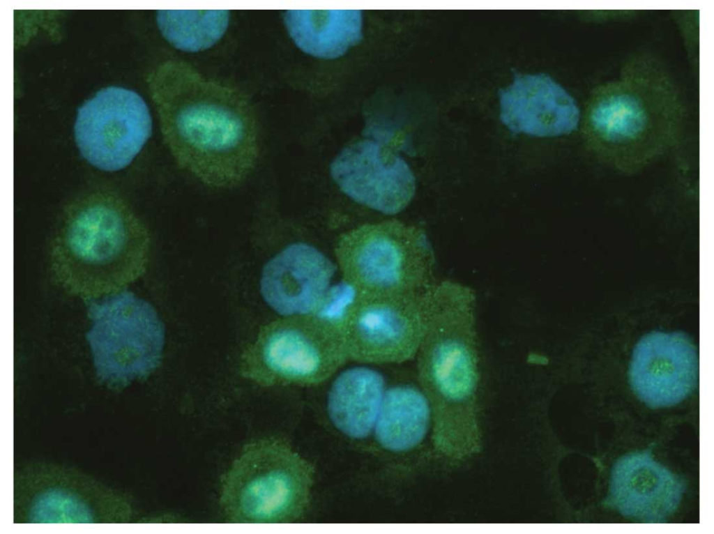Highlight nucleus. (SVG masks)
<instances>
[{"label": "nucleus", "mask_w": 714, "mask_h": 534, "mask_svg": "<svg viewBox=\"0 0 714 534\" xmlns=\"http://www.w3.org/2000/svg\"><path fill=\"white\" fill-rule=\"evenodd\" d=\"M149 86L163 139L179 167L218 189L234 188L250 175L259 137L245 93L174 59L158 67Z\"/></svg>", "instance_id": "f257e3e1"}, {"label": "nucleus", "mask_w": 714, "mask_h": 534, "mask_svg": "<svg viewBox=\"0 0 714 534\" xmlns=\"http://www.w3.org/2000/svg\"><path fill=\"white\" fill-rule=\"evenodd\" d=\"M425 330L418 378L431 409L436 450L463 457L482 446L476 294L458 282L434 284L424 295Z\"/></svg>", "instance_id": "f03ea898"}, {"label": "nucleus", "mask_w": 714, "mask_h": 534, "mask_svg": "<svg viewBox=\"0 0 714 534\" xmlns=\"http://www.w3.org/2000/svg\"><path fill=\"white\" fill-rule=\"evenodd\" d=\"M151 237L130 206L112 192L98 190L70 202L50 250L56 283L91 300L123 291L145 272Z\"/></svg>", "instance_id": "7ed1b4c3"}, {"label": "nucleus", "mask_w": 714, "mask_h": 534, "mask_svg": "<svg viewBox=\"0 0 714 534\" xmlns=\"http://www.w3.org/2000/svg\"><path fill=\"white\" fill-rule=\"evenodd\" d=\"M681 100L670 79L651 60L635 59L621 77L598 88L583 119L589 150L618 171H639L679 135Z\"/></svg>", "instance_id": "20e7f679"}, {"label": "nucleus", "mask_w": 714, "mask_h": 534, "mask_svg": "<svg viewBox=\"0 0 714 534\" xmlns=\"http://www.w3.org/2000/svg\"><path fill=\"white\" fill-rule=\"evenodd\" d=\"M315 468L286 441L263 438L244 446L221 480L220 504L237 524H287L311 501Z\"/></svg>", "instance_id": "39448f33"}, {"label": "nucleus", "mask_w": 714, "mask_h": 534, "mask_svg": "<svg viewBox=\"0 0 714 534\" xmlns=\"http://www.w3.org/2000/svg\"><path fill=\"white\" fill-rule=\"evenodd\" d=\"M335 254L344 281L357 292L423 295L435 284L434 255L425 232L397 220L343 234Z\"/></svg>", "instance_id": "423d86ee"}, {"label": "nucleus", "mask_w": 714, "mask_h": 534, "mask_svg": "<svg viewBox=\"0 0 714 534\" xmlns=\"http://www.w3.org/2000/svg\"><path fill=\"white\" fill-rule=\"evenodd\" d=\"M86 335L96 372L112 386L147 376L160 365L165 327L149 302L126 290L89 300Z\"/></svg>", "instance_id": "0eeeda50"}, {"label": "nucleus", "mask_w": 714, "mask_h": 534, "mask_svg": "<svg viewBox=\"0 0 714 534\" xmlns=\"http://www.w3.org/2000/svg\"><path fill=\"white\" fill-rule=\"evenodd\" d=\"M260 365L247 375L266 384L312 386L348 360L340 321L310 314L273 323L261 341Z\"/></svg>", "instance_id": "6e6552de"}, {"label": "nucleus", "mask_w": 714, "mask_h": 534, "mask_svg": "<svg viewBox=\"0 0 714 534\" xmlns=\"http://www.w3.org/2000/svg\"><path fill=\"white\" fill-rule=\"evenodd\" d=\"M425 293L356 291L340 320L348 358L381 364L416 356L425 330Z\"/></svg>", "instance_id": "1a4fd4ad"}, {"label": "nucleus", "mask_w": 714, "mask_h": 534, "mask_svg": "<svg viewBox=\"0 0 714 534\" xmlns=\"http://www.w3.org/2000/svg\"><path fill=\"white\" fill-rule=\"evenodd\" d=\"M75 138L82 156L108 172L128 167L152 132L149 108L136 92L109 86L77 110Z\"/></svg>", "instance_id": "9d476101"}, {"label": "nucleus", "mask_w": 714, "mask_h": 534, "mask_svg": "<svg viewBox=\"0 0 714 534\" xmlns=\"http://www.w3.org/2000/svg\"><path fill=\"white\" fill-rule=\"evenodd\" d=\"M331 174L349 197L385 214L404 209L416 190L415 177L404 160L372 139L347 146L333 161Z\"/></svg>", "instance_id": "9b49d317"}, {"label": "nucleus", "mask_w": 714, "mask_h": 534, "mask_svg": "<svg viewBox=\"0 0 714 534\" xmlns=\"http://www.w3.org/2000/svg\"><path fill=\"white\" fill-rule=\"evenodd\" d=\"M697 373L696 349L685 335L653 332L637 344L629 378L640 400L655 409L685 399L697 383Z\"/></svg>", "instance_id": "f8f14e48"}, {"label": "nucleus", "mask_w": 714, "mask_h": 534, "mask_svg": "<svg viewBox=\"0 0 714 534\" xmlns=\"http://www.w3.org/2000/svg\"><path fill=\"white\" fill-rule=\"evenodd\" d=\"M683 481L648 450L620 457L612 467L605 503L628 518L664 522L678 508Z\"/></svg>", "instance_id": "ddd939ff"}, {"label": "nucleus", "mask_w": 714, "mask_h": 534, "mask_svg": "<svg viewBox=\"0 0 714 534\" xmlns=\"http://www.w3.org/2000/svg\"><path fill=\"white\" fill-rule=\"evenodd\" d=\"M334 264L315 247L291 244L264 266L260 280L266 303L282 316L317 314L330 290Z\"/></svg>", "instance_id": "4468645a"}, {"label": "nucleus", "mask_w": 714, "mask_h": 534, "mask_svg": "<svg viewBox=\"0 0 714 534\" xmlns=\"http://www.w3.org/2000/svg\"><path fill=\"white\" fill-rule=\"evenodd\" d=\"M500 109L511 131L537 137L570 134L580 121L575 99L545 74L517 76L501 91Z\"/></svg>", "instance_id": "2eb2a0df"}, {"label": "nucleus", "mask_w": 714, "mask_h": 534, "mask_svg": "<svg viewBox=\"0 0 714 534\" xmlns=\"http://www.w3.org/2000/svg\"><path fill=\"white\" fill-rule=\"evenodd\" d=\"M385 391L383 378L373 369L359 367L343 372L329 392L332 422L350 438H366L374 427Z\"/></svg>", "instance_id": "dca6fc26"}, {"label": "nucleus", "mask_w": 714, "mask_h": 534, "mask_svg": "<svg viewBox=\"0 0 714 534\" xmlns=\"http://www.w3.org/2000/svg\"><path fill=\"white\" fill-rule=\"evenodd\" d=\"M284 22L295 44L319 58H337L362 38L360 10H287Z\"/></svg>", "instance_id": "f3484780"}, {"label": "nucleus", "mask_w": 714, "mask_h": 534, "mask_svg": "<svg viewBox=\"0 0 714 534\" xmlns=\"http://www.w3.org/2000/svg\"><path fill=\"white\" fill-rule=\"evenodd\" d=\"M432 418L423 391L411 386H397L385 391L374 425L375 438L384 449L394 452L411 450L424 440Z\"/></svg>", "instance_id": "a211bd4d"}, {"label": "nucleus", "mask_w": 714, "mask_h": 534, "mask_svg": "<svg viewBox=\"0 0 714 534\" xmlns=\"http://www.w3.org/2000/svg\"><path fill=\"white\" fill-rule=\"evenodd\" d=\"M228 10H159L156 20L164 38L174 47L199 52L215 44L229 22Z\"/></svg>", "instance_id": "6ab92c4d"}, {"label": "nucleus", "mask_w": 714, "mask_h": 534, "mask_svg": "<svg viewBox=\"0 0 714 534\" xmlns=\"http://www.w3.org/2000/svg\"><path fill=\"white\" fill-rule=\"evenodd\" d=\"M31 507L36 522H90L93 519L84 501L61 489H47L36 496Z\"/></svg>", "instance_id": "aec40b11"}]
</instances>
